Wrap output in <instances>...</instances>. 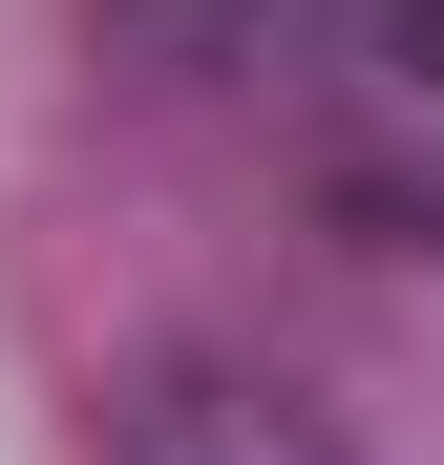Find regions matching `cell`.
Listing matches in <instances>:
<instances>
[{"mask_svg": "<svg viewBox=\"0 0 444 465\" xmlns=\"http://www.w3.org/2000/svg\"><path fill=\"white\" fill-rule=\"evenodd\" d=\"M275 22H296V0H85V64L127 106H233L275 64Z\"/></svg>", "mask_w": 444, "mask_h": 465, "instance_id": "2", "label": "cell"}, {"mask_svg": "<svg viewBox=\"0 0 444 465\" xmlns=\"http://www.w3.org/2000/svg\"><path fill=\"white\" fill-rule=\"evenodd\" d=\"M360 64H381L402 106H444V0H360Z\"/></svg>", "mask_w": 444, "mask_h": 465, "instance_id": "3", "label": "cell"}, {"mask_svg": "<svg viewBox=\"0 0 444 465\" xmlns=\"http://www.w3.org/2000/svg\"><path fill=\"white\" fill-rule=\"evenodd\" d=\"M106 465H360L339 402H296L275 360H148L106 402Z\"/></svg>", "mask_w": 444, "mask_h": 465, "instance_id": "1", "label": "cell"}]
</instances>
